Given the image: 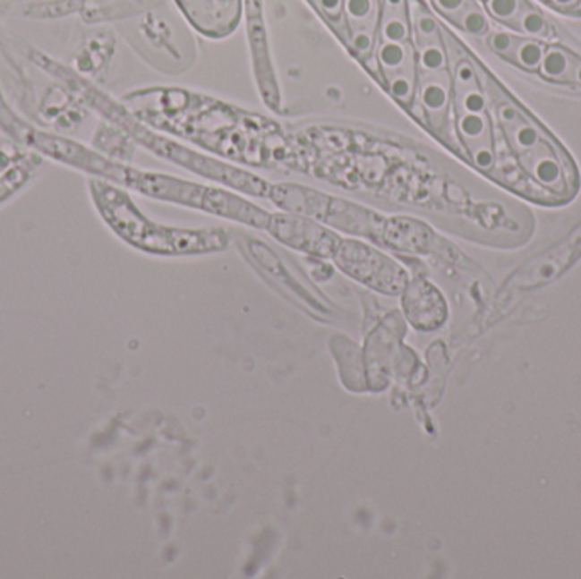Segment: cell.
<instances>
[{"mask_svg": "<svg viewBox=\"0 0 581 579\" xmlns=\"http://www.w3.org/2000/svg\"><path fill=\"white\" fill-rule=\"evenodd\" d=\"M474 0H432L433 9L450 22L466 11Z\"/></svg>", "mask_w": 581, "mask_h": 579, "instance_id": "obj_15", "label": "cell"}, {"mask_svg": "<svg viewBox=\"0 0 581 579\" xmlns=\"http://www.w3.org/2000/svg\"><path fill=\"white\" fill-rule=\"evenodd\" d=\"M415 43L416 73L418 77L444 73L450 70L449 48L442 33L431 36H414Z\"/></svg>", "mask_w": 581, "mask_h": 579, "instance_id": "obj_8", "label": "cell"}, {"mask_svg": "<svg viewBox=\"0 0 581 579\" xmlns=\"http://www.w3.org/2000/svg\"><path fill=\"white\" fill-rule=\"evenodd\" d=\"M121 183L151 198L164 199L184 206L198 208L206 213L235 219L259 230H266L270 219V213L257 208L249 200L235 196L232 192L215 189V187H206L201 183H185L174 177L145 174L130 168H124Z\"/></svg>", "mask_w": 581, "mask_h": 579, "instance_id": "obj_2", "label": "cell"}, {"mask_svg": "<svg viewBox=\"0 0 581 579\" xmlns=\"http://www.w3.org/2000/svg\"><path fill=\"white\" fill-rule=\"evenodd\" d=\"M399 298L403 316L418 331L437 330L448 319V302L442 293L423 277L406 282Z\"/></svg>", "mask_w": 581, "mask_h": 579, "instance_id": "obj_6", "label": "cell"}, {"mask_svg": "<svg viewBox=\"0 0 581 579\" xmlns=\"http://www.w3.org/2000/svg\"><path fill=\"white\" fill-rule=\"evenodd\" d=\"M5 153L7 151H2L0 155V200L11 196L17 187H21L30 172V168H24L21 164L13 166L9 162V155Z\"/></svg>", "mask_w": 581, "mask_h": 579, "instance_id": "obj_11", "label": "cell"}, {"mask_svg": "<svg viewBox=\"0 0 581 579\" xmlns=\"http://www.w3.org/2000/svg\"><path fill=\"white\" fill-rule=\"evenodd\" d=\"M544 51H546L544 45H541L539 41L517 36L514 47H512L510 53L507 55V58L515 62L517 65L525 68V70H537L541 65V62H543Z\"/></svg>", "mask_w": 581, "mask_h": 579, "instance_id": "obj_10", "label": "cell"}, {"mask_svg": "<svg viewBox=\"0 0 581 579\" xmlns=\"http://www.w3.org/2000/svg\"><path fill=\"white\" fill-rule=\"evenodd\" d=\"M266 230L283 245L320 259H332L342 240L313 217L293 213L270 215Z\"/></svg>", "mask_w": 581, "mask_h": 579, "instance_id": "obj_5", "label": "cell"}, {"mask_svg": "<svg viewBox=\"0 0 581 579\" xmlns=\"http://www.w3.org/2000/svg\"><path fill=\"white\" fill-rule=\"evenodd\" d=\"M432 238L431 228L420 223L418 219L406 216H393L386 217L380 245L398 251L425 253L432 250Z\"/></svg>", "mask_w": 581, "mask_h": 579, "instance_id": "obj_7", "label": "cell"}, {"mask_svg": "<svg viewBox=\"0 0 581 579\" xmlns=\"http://www.w3.org/2000/svg\"><path fill=\"white\" fill-rule=\"evenodd\" d=\"M92 198L106 223L130 245L155 255H200L225 250L230 234L223 228L183 230L155 223L143 215L128 194L94 181Z\"/></svg>", "mask_w": 581, "mask_h": 579, "instance_id": "obj_1", "label": "cell"}, {"mask_svg": "<svg viewBox=\"0 0 581 579\" xmlns=\"http://www.w3.org/2000/svg\"><path fill=\"white\" fill-rule=\"evenodd\" d=\"M525 0H484L486 13L491 17H495L500 22L505 24H514L515 19L522 13Z\"/></svg>", "mask_w": 581, "mask_h": 579, "instance_id": "obj_14", "label": "cell"}, {"mask_svg": "<svg viewBox=\"0 0 581 579\" xmlns=\"http://www.w3.org/2000/svg\"><path fill=\"white\" fill-rule=\"evenodd\" d=\"M537 70L549 81L575 83L581 87V58L565 48H546L543 62Z\"/></svg>", "mask_w": 581, "mask_h": 579, "instance_id": "obj_9", "label": "cell"}, {"mask_svg": "<svg viewBox=\"0 0 581 579\" xmlns=\"http://www.w3.org/2000/svg\"><path fill=\"white\" fill-rule=\"evenodd\" d=\"M512 26L517 28L518 31H522V33L529 34V36H544V34H548L549 30L548 21L537 9H534L529 4L524 5L522 13L515 19Z\"/></svg>", "mask_w": 581, "mask_h": 579, "instance_id": "obj_13", "label": "cell"}, {"mask_svg": "<svg viewBox=\"0 0 581 579\" xmlns=\"http://www.w3.org/2000/svg\"><path fill=\"white\" fill-rule=\"evenodd\" d=\"M549 2L560 9H573L580 4V0H549Z\"/></svg>", "mask_w": 581, "mask_h": 579, "instance_id": "obj_16", "label": "cell"}, {"mask_svg": "<svg viewBox=\"0 0 581 579\" xmlns=\"http://www.w3.org/2000/svg\"><path fill=\"white\" fill-rule=\"evenodd\" d=\"M500 123L522 166L532 179L554 194H568L569 179L563 157L556 145L544 138V132L512 104H500Z\"/></svg>", "mask_w": 581, "mask_h": 579, "instance_id": "obj_3", "label": "cell"}, {"mask_svg": "<svg viewBox=\"0 0 581 579\" xmlns=\"http://www.w3.org/2000/svg\"><path fill=\"white\" fill-rule=\"evenodd\" d=\"M457 28H461L463 31L469 34H474V36H483V34L488 33L490 31V22H488V17L484 14L482 7L473 2L466 11H463L459 16L456 17L452 21Z\"/></svg>", "mask_w": 581, "mask_h": 579, "instance_id": "obj_12", "label": "cell"}, {"mask_svg": "<svg viewBox=\"0 0 581 579\" xmlns=\"http://www.w3.org/2000/svg\"><path fill=\"white\" fill-rule=\"evenodd\" d=\"M332 260L350 279L384 296H399L410 281L406 268L395 259L354 238L340 240Z\"/></svg>", "mask_w": 581, "mask_h": 579, "instance_id": "obj_4", "label": "cell"}]
</instances>
